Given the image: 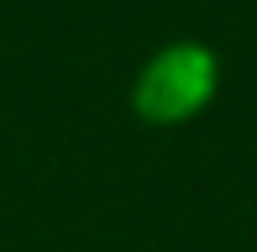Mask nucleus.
<instances>
[{"label": "nucleus", "mask_w": 257, "mask_h": 252, "mask_svg": "<svg viewBox=\"0 0 257 252\" xmlns=\"http://www.w3.org/2000/svg\"><path fill=\"white\" fill-rule=\"evenodd\" d=\"M220 89V53L210 42L179 37L137 68L132 79V110L142 126H189Z\"/></svg>", "instance_id": "obj_1"}]
</instances>
